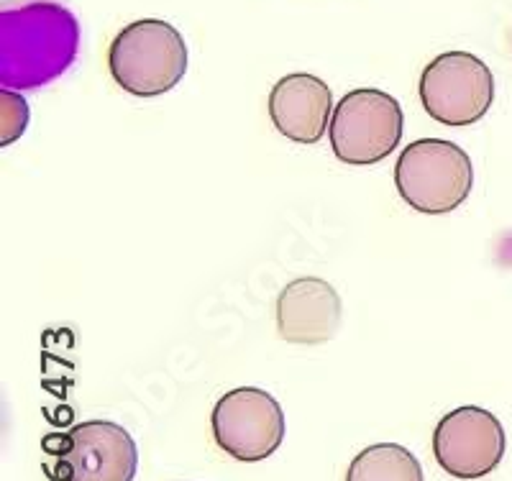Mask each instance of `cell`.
<instances>
[{"mask_svg":"<svg viewBox=\"0 0 512 481\" xmlns=\"http://www.w3.org/2000/svg\"><path fill=\"white\" fill-rule=\"evenodd\" d=\"M77 52V24L52 3L3 13V85L39 87L54 80Z\"/></svg>","mask_w":512,"mask_h":481,"instance_id":"1","label":"cell"},{"mask_svg":"<svg viewBox=\"0 0 512 481\" xmlns=\"http://www.w3.org/2000/svg\"><path fill=\"white\" fill-rule=\"evenodd\" d=\"M108 70L134 98H159L187 72V44L162 18H141L118 31L108 49Z\"/></svg>","mask_w":512,"mask_h":481,"instance_id":"2","label":"cell"},{"mask_svg":"<svg viewBox=\"0 0 512 481\" xmlns=\"http://www.w3.org/2000/svg\"><path fill=\"white\" fill-rule=\"evenodd\" d=\"M400 198L423 215H446L459 208L474 187L472 159L446 139H418L395 162Z\"/></svg>","mask_w":512,"mask_h":481,"instance_id":"3","label":"cell"},{"mask_svg":"<svg viewBox=\"0 0 512 481\" xmlns=\"http://www.w3.org/2000/svg\"><path fill=\"white\" fill-rule=\"evenodd\" d=\"M405 116L400 100L377 87H359L333 108L328 139L338 162L369 167L387 159L400 146Z\"/></svg>","mask_w":512,"mask_h":481,"instance_id":"4","label":"cell"},{"mask_svg":"<svg viewBox=\"0 0 512 481\" xmlns=\"http://www.w3.org/2000/svg\"><path fill=\"white\" fill-rule=\"evenodd\" d=\"M418 95L425 113L443 126H472L495 100V77L469 52L438 54L423 70Z\"/></svg>","mask_w":512,"mask_h":481,"instance_id":"5","label":"cell"},{"mask_svg":"<svg viewBox=\"0 0 512 481\" xmlns=\"http://www.w3.org/2000/svg\"><path fill=\"white\" fill-rule=\"evenodd\" d=\"M210 428L223 453L244 464H256L282 446L285 412L264 389L236 387L216 402Z\"/></svg>","mask_w":512,"mask_h":481,"instance_id":"6","label":"cell"},{"mask_svg":"<svg viewBox=\"0 0 512 481\" xmlns=\"http://www.w3.org/2000/svg\"><path fill=\"white\" fill-rule=\"evenodd\" d=\"M505 428L489 410L461 405L443 415L433 430V456L446 474L456 479H482L502 464Z\"/></svg>","mask_w":512,"mask_h":481,"instance_id":"7","label":"cell"},{"mask_svg":"<svg viewBox=\"0 0 512 481\" xmlns=\"http://www.w3.org/2000/svg\"><path fill=\"white\" fill-rule=\"evenodd\" d=\"M57 458L59 481H134L139 448L123 425L88 420L72 425Z\"/></svg>","mask_w":512,"mask_h":481,"instance_id":"8","label":"cell"},{"mask_svg":"<svg viewBox=\"0 0 512 481\" xmlns=\"http://www.w3.org/2000/svg\"><path fill=\"white\" fill-rule=\"evenodd\" d=\"M277 333L292 346H323L341 328V297L320 277H297L277 297Z\"/></svg>","mask_w":512,"mask_h":481,"instance_id":"9","label":"cell"},{"mask_svg":"<svg viewBox=\"0 0 512 481\" xmlns=\"http://www.w3.org/2000/svg\"><path fill=\"white\" fill-rule=\"evenodd\" d=\"M333 108L331 87L308 72L280 77L269 93L274 128L295 144H318L331 128Z\"/></svg>","mask_w":512,"mask_h":481,"instance_id":"10","label":"cell"},{"mask_svg":"<svg viewBox=\"0 0 512 481\" xmlns=\"http://www.w3.org/2000/svg\"><path fill=\"white\" fill-rule=\"evenodd\" d=\"M346 481H423V466L400 443H377L351 461Z\"/></svg>","mask_w":512,"mask_h":481,"instance_id":"11","label":"cell"},{"mask_svg":"<svg viewBox=\"0 0 512 481\" xmlns=\"http://www.w3.org/2000/svg\"><path fill=\"white\" fill-rule=\"evenodd\" d=\"M29 118L31 113L26 98H21L11 87H3L0 90V144L8 146L21 139L29 126Z\"/></svg>","mask_w":512,"mask_h":481,"instance_id":"12","label":"cell"}]
</instances>
